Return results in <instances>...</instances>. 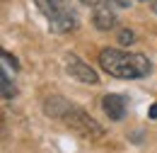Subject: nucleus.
Segmentation results:
<instances>
[{"label": "nucleus", "instance_id": "obj_1", "mask_svg": "<svg viewBox=\"0 0 157 153\" xmlns=\"http://www.w3.org/2000/svg\"><path fill=\"white\" fill-rule=\"evenodd\" d=\"M99 66L114 78L121 80H136V78L150 76L152 66L147 56L143 54H131V51H121V49H104L99 54Z\"/></svg>", "mask_w": 157, "mask_h": 153}, {"label": "nucleus", "instance_id": "obj_2", "mask_svg": "<svg viewBox=\"0 0 157 153\" xmlns=\"http://www.w3.org/2000/svg\"><path fill=\"white\" fill-rule=\"evenodd\" d=\"M34 2L41 10V15L48 19L51 32L65 34V32L78 27V17L70 7V0H34Z\"/></svg>", "mask_w": 157, "mask_h": 153}, {"label": "nucleus", "instance_id": "obj_3", "mask_svg": "<svg viewBox=\"0 0 157 153\" xmlns=\"http://www.w3.org/2000/svg\"><path fill=\"white\" fill-rule=\"evenodd\" d=\"M63 122H65L73 131L87 136V139H99V136H104V129H101V126H99L85 110H80V107H73L68 114L63 117Z\"/></svg>", "mask_w": 157, "mask_h": 153}, {"label": "nucleus", "instance_id": "obj_4", "mask_svg": "<svg viewBox=\"0 0 157 153\" xmlns=\"http://www.w3.org/2000/svg\"><path fill=\"white\" fill-rule=\"evenodd\" d=\"M65 73L70 78H75V80H80V83H85V85H97L99 83L97 71L92 66H87L82 58H78L75 54H70L65 58Z\"/></svg>", "mask_w": 157, "mask_h": 153}, {"label": "nucleus", "instance_id": "obj_5", "mask_svg": "<svg viewBox=\"0 0 157 153\" xmlns=\"http://www.w3.org/2000/svg\"><path fill=\"white\" fill-rule=\"evenodd\" d=\"M92 19H94V27L101 29V32H109V29L116 27V15H114L111 5L104 2V0H101L99 5H94V15H92Z\"/></svg>", "mask_w": 157, "mask_h": 153}, {"label": "nucleus", "instance_id": "obj_6", "mask_svg": "<svg viewBox=\"0 0 157 153\" xmlns=\"http://www.w3.org/2000/svg\"><path fill=\"white\" fill-rule=\"evenodd\" d=\"M73 107H75V105H73L70 100H65V97H60V95H53V97H48V100H46L44 112L51 117V119H63V117L68 114Z\"/></svg>", "mask_w": 157, "mask_h": 153}, {"label": "nucleus", "instance_id": "obj_7", "mask_svg": "<svg viewBox=\"0 0 157 153\" xmlns=\"http://www.w3.org/2000/svg\"><path fill=\"white\" fill-rule=\"evenodd\" d=\"M101 107H104V114L114 122H121L126 117V100L121 95H106L101 100Z\"/></svg>", "mask_w": 157, "mask_h": 153}, {"label": "nucleus", "instance_id": "obj_8", "mask_svg": "<svg viewBox=\"0 0 157 153\" xmlns=\"http://www.w3.org/2000/svg\"><path fill=\"white\" fill-rule=\"evenodd\" d=\"M0 83H2V97L5 100H12V97L17 95V88H15V83L7 78V73L2 71V76H0Z\"/></svg>", "mask_w": 157, "mask_h": 153}, {"label": "nucleus", "instance_id": "obj_9", "mask_svg": "<svg viewBox=\"0 0 157 153\" xmlns=\"http://www.w3.org/2000/svg\"><path fill=\"white\" fill-rule=\"evenodd\" d=\"M118 41H121V44H131V41H133V32H131V29H123V32L118 34Z\"/></svg>", "mask_w": 157, "mask_h": 153}, {"label": "nucleus", "instance_id": "obj_10", "mask_svg": "<svg viewBox=\"0 0 157 153\" xmlns=\"http://www.w3.org/2000/svg\"><path fill=\"white\" fill-rule=\"evenodd\" d=\"M104 2H109L111 7H131V0H104Z\"/></svg>", "mask_w": 157, "mask_h": 153}, {"label": "nucleus", "instance_id": "obj_11", "mask_svg": "<svg viewBox=\"0 0 157 153\" xmlns=\"http://www.w3.org/2000/svg\"><path fill=\"white\" fill-rule=\"evenodd\" d=\"M150 117H152V119H157V105H152V110H150Z\"/></svg>", "mask_w": 157, "mask_h": 153}, {"label": "nucleus", "instance_id": "obj_12", "mask_svg": "<svg viewBox=\"0 0 157 153\" xmlns=\"http://www.w3.org/2000/svg\"><path fill=\"white\" fill-rule=\"evenodd\" d=\"M82 2H85V5H90V2H92V0H82Z\"/></svg>", "mask_w": 157, "mask_h": 153}]
</instances>
